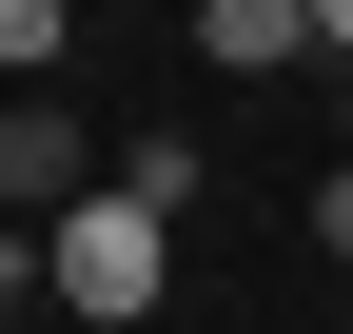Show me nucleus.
Returning a JSON list of instances; mask_svg holds the SVG:
<instances>
[{
	"label": "nucleus",
	"mask_w": 353,
	"mask_h": 334,
	"mask_svg": "<svg viewBox=\"0 0 353 334\" xmlns=\"http://www.w3.org/2000/svg\"><path fill=\"white\" fill-rule=\"evenodd\" d=\"M79 197H99V157H79V118H59V99H0V236L39 256V236H59Z\"/></svg>",
	"instance_id": "obj_2"
},
{
	"label": "nucleus",
	"mask_w": 353,
	"mask_h": 334,
	"mask_svg": "<svg viewBox=\"0 0 353 334\" xmlns=\"http://www.w3.org/2000/svg\"><path fill=\"white\" fill-rule=\"evenodd\" d=\"M334 157H353V59H334Z\"/></svg>",
	"instance_id": "obj_7"
},
{
	"label": "nucleus",
	"mask_w": 353,
	"mask_h": 334,
	"mask_svg": "<svg viewBox=\"0 0 353 334\" xmlns=\"http://www.w3.org/2000/svg\"><path fill=\"white\" fill-rule=\"evenodd\" d=\"M20 275H39V256H0V315H20Z\"/></svg>",
	"instance_id": "obj_8"
},
{
	"label": "nucleus",
	"mask_w": 353,
	"mask_h": 334,
	"mask_svg": "<svg viewBox=\"0 0 353 334\" xmlns=\"http://www.w3.org/2000/svg\"><path fill=\"white\" fill-rule=\"evenodd\" d=\"M196 59L216 79H294V59H334V39H314V0H196Z\"/></svg>",
	"instance_id": "obj_3"
},
{
	"label": "nucleus",
	"mask_w": 353,
	"mask_h": 334,
	"mask_svg": "<svg viewBox=\"0 0 353 334\" xmlns=\"http://www.w3.org/2000/svg\"><path fill=\"white\" fill-rule=\"evenodd\" d=\"M59 39H79V0H0V79H20V99L59 79Z\"/></svg>",
	"instance_id": "obj_4"
},
{
	"label": "nucleus",
	"mask_w": 353,
	"mask_h": 334,
	"mask_svg": "<svg viewBox=\"0 0 353 334\" xmlns=\"http://www.w3.org/2000/svg\"><path fill=\"white\" fill-rule=\"evenodd\" d=\"M314 236H334V256H353V157H334V177H314Z\"/></svg>",
	"instance_id": "obj_5"
},
{
	"label": "nucleus",
	"mask_w": 353,
	"mask_h": 334,
	"mask_svg": "<svg viewBox=\"0 0 353 334\" xmlns=\"http://www.w3.org/2000/svg\"><path fill=\"white\" fill-rule=\"evenodd\" d=\"M39 275H59V315H79V334H138V315L176 295V217H138V197H79V217L39 236Z\"/></svg>",
	"instance_id": "obj_1"
},
{
	"label": "nucleus",
	"mask_w": 353,
	"mask_h": 334,
	"mask_svg": "<svg viewBox=\"0 0 353 334\" xmlns=\"http://www.w3.org/2000/svg\"><path fill=\"white\" fill-rule=\"evenodd\" d=\"M314 39H334V59H353V0H314Z\"/></svg>",
	"instance_id": "obj_6"
}]
</instances>
